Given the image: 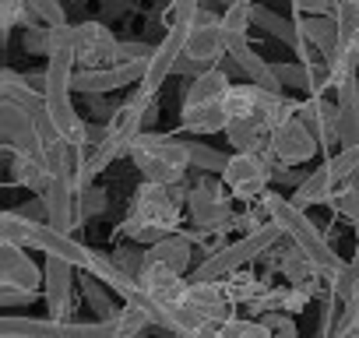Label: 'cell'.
<instances>
[{
	"instance_id": "cell-13",
	"label": "cell",
	"mask_w": 359,
	"mask_h": 338,
	"mask_svg": "<svg viewBox=\"0 0 359 338\" xmlns=\"http://www.w3.org/2000/svg\"><path fill=\"white\" fill-rule=\"evenodd\" d=\"M187 57L198 60L201 67H215L226 60V29L222 18L201 11L194 18V25L187 29Z\"/></svg>"
},
{
	"instance_id": "cell-12",
	"label": "cell",
	"mask_w": 359,
	"mask_h": 338,
	"mask_svg": "<svg viewBox=\"0 0 359 338\" xmlns=\"http://www.w3.org/2000/svg\"><path fill=\"white\" fill-rule=\"evenodd\" d=\"M46 282V271L32 261V254L18 243H0V289H22L39 292Z\"/></svg>"
},
{
	"instance_id": "cell-6",
	"label": "cell",
	"mask_w": 359,
	"mask_h": 338,
	"mask_svg": "<svg viewBox=\"0 0 359 338\" xmlns=\"http://www.w3.org/2000/svg\"><path fill=\"white\" fill-rule=\"evenodd\" d=\"M187 194L184 184L180 187H165V184H141L130 198V215L134 222H144V226H158V229H169V233H180L184 226V208H187Z\"/></svg>"
},
{
	"instance_id": "cell-29",
	"label": "cell",
	"mask_w": 359,
	"mask_h": 338,
	"mask_svg": "<svg viewBox=\"0 0 359 338\" xmlns=\"http://www.w3.org/2000/svg\"><path fill=\"white\" fill-rule=\"evenodd\" d=\"M222 285H226V292H229V299L236 303V306H250L271 282H264V278H257L250 268H240V271H233V275H226L222 278Z\"/></svg>"
},
{
	"instance_id": "cell-7",
	"label": "cell",
	"mask_w": 359,
	"mask_h": 338,
	"mask_svg": "<svg viewBox=\"0 0 359 338\" xmlns=\"http://www.w3.org/2000/svg\"><path fill=\"white\" fill-rule=\"evenodd\" d=\"M0 334L4 338H116L113 320H95V324H81V320H36V317H4L0 320Z\"/></svg>"
},
{
	"instance_id": "cell-26",
	"label": "cell",
	"mask_w": 359,
	"mask_h": 338,
	"mask_svg": "<svg viewBox=\"0 0 359 338\" xmlns=\"http://www.w3.org/2000/svg\"><path fill=\"white\" fill-rule=\"evenodd\" d=\"M334 187H338V180L331 177V169L320 165V169H313L310 177H303V180L296 184V191H292V205L303 208V212L313 208V205H331Z\"/></svg>"
},
{
	"instance_id": "cell-8",
	"label": "cell",
	"mask_w": 359,
	"mask_h": 338,
	"mask_svg": "<svg viewBox=\"0 0 359 338\" xmlns=\"http://www.w3.org/2000/svg\"><path fill=\"white\" fill-rule=\"evenodd\" d=\"M317 148H320L317 134L303 123V116H292V120H285L282 127H275L268 134V148L261 155L271 162L275 173H282V169H289V165L310 162L317 155Z\"/></svg>"
},
{
	"instance_id": "cell-32",
	"label": "cell",
	"mask_w": 359,
	"mask_h": 338,
	"mask_svg": "<svg viewBox=\"0 0 359 338\" xmlns=\"http://www.w3.org/2000/svg\"><path fill=\"white\" fill-rule=\"evenodd\" d=\"M187 148H191V169H201L205 177H222L226 173L229 158L222 151H215V148H208L201 141H187Z\"/></svg>"
},
{
	"instance_id": "cell-23",
	"label": "cell",
	"mask_w": 359,
	"mask_h": 338,
	"mask_svg": "<svg viewBox=\"0 0 359 338\" xmlns=\"http://www.w3.org/2000/svg\"><path fill=\"white\" fill-rule=\"evenodd\" d=\"M85 271H88V275H95L102 285H109V289H113V292H116L123 303H137V299H141V285H137V278H134V275H127V271H123V268H120L113 257L95 254V257H92V264H88Z\"/></svg>"
},
{
	"instance_id": "cell-45",
	"label": "cell",
	"mask_w": 359,
	"mask_h": 338,
	"mask_svg": "<svg viewBox=\"0 0 359 338\" xmlns=\"http://www.w3.org/2000/svg\"><path fill=\"white\" fill-rule=\"evenodd\" d=\"M310 299H313L310 289H303V285H289V289H285V299H282V310H285V313H299V310L310 306Z\"/></svg>"
},
{
	"instance_id": "cell-25",
	"label": "cell",
	"mask_w": 359,
	"mask_h": 338,
	"mask_svg": "<svg viewBox=\"0 0 359 338\" xmlns=\"http://www.w3.org/2000/svg\"><path fill=\"white\" fill-rule=\"evenodd\" d=\"M148 264H165L176 275H187V268L194 264V240L187 233H172L162 243L148 247Z\"/></svg>"
},
{
	"instance_id": "cell-35",
	"label": "cell",
	"mask_w": 359,
	"mask_h": 338,
	"mask_svg": "<svg viewBox=\"0 0 359 338\" xmlns=\"http://www.w3.org/2000/svg\"><path fill=\"white\" fill-rule=\"evenodd\" d=\"M120 233H123V236H127L130 243H137V247H155V243H162L165 236H172L169 229H158V226H144V222H134V219H123Z\"/></svg>"
},
{
	"instance_id": "cell-37",
	"label": "cell",
	"mask_w": 359,
	"mask_h": 338,
	"mask_svg": "<svg viewBox=\"0 0 359 338\" xmlns=\"http://www.w3.org/2000/svg\"><path fill=\"white\" fill-rule=\"evenodd\" d=\"M331 212L341 215V219H348V222H359V187L341 184L334 191V198H331Z\"/></svg>"
},
{
	"instance_id": "cell-40",
	"label": "cell",
	"mask_w": 359,
	"mask_h": 338,
	"mask_svg": "<svg viewBox=\"0 0 359 338\" xmlns=\"http://www.w3.org/2000/svg\"><path fill=\"white\" fill-rule=\"evenodd\" d=\"M338 144H359V106H338Z\"/></svg>"
},
{
	"instance_id": "cell-20",
	"label": "cell",
	"mask_w": 359,
	"mask_h": 338,
	"mask_svg": "<svg viewBox=\"0 0 359 338\" xmlns=\"http://www.w3.org/2000/svg\"><path fill=\"white\" fill-rule=\"evenodd\" d=\"M338 113H341L338 102L327 99V95H310V99L299 102V116L317 134L320 144H334L338 141Z\"/></svg>"
},
{
	"instance_id": "cell-10",
	"label": "cell",
	"mask_w": 359,
	"mask_h": 338,
	"mask_svg": "<svg viewBox=\"0 0 359 338\" xmlns=\"http://www.w3.org/2000/svg\"><path fill=\"white\" fill-rule=\"evenodd\" d=\"M120 57V39L106 22L74 25V60L78 67H113Z\"/></svg>"
},
{
	"instance_id": "cell-18",
	"label": "cell",
	"mask_w": 359,
	"mask_h": 338,
	"mask_svg": "<svg viewBox=\"0 0 359 338\" xmlns=\"http://www.w3.org/2000/svg\"><path fill=\"white\" fill-rule=\"evenodd\" d=\"M50 215V226L71 233L78 229V191H74V177H53L50 187L39 194Z\"/></svg>"
},
{
	"instance_id": "cell-47",
	"label": "cell",
	"mask_w": 359,
	"mask_h": 338,
	"mask_svg": "<svg viewBox=\"0 0 359 338\" xmlns=\"http://www.w3.org/2000/svg\"><path fill=\"white\" fill-rule=\"evenodd\" d=\"M338 0H292L296 15H331Z\"/></svg>"
},
{
	"instance_id": "cell-52",
	"label": "cell",
	"mask_w": 359,
	"mask_h": 338,
	"mask_svg": "<svg viewBox=\"0 0 359 338\" xmlns=\"http://www.w3.org/2000/svg\"><path fill=\"white\" fill-rule=\"evenodd\" d=\"M222 4H226V8H229V4H236V0H222Z\"/></svg>"
},
{
	"instance_id": "cell-49",
	"label": "cell",
	"mask_w": 359,
	"mask_h": 338,
	"mask_svg": "<svg viewBox=\"0 0 359 338\" xmlns=\"http://www.w3.org/2000/svg\"><path fill=\"white\" fill-rule=\"evenodd\" d=\"M25 219H36V222H50V215H46V205H43V198H36L32 205H22L18 208Z\"/></svg>"
},
{
	"instance_id": "cell-39",
	"label": "cell",
	"mask_w": 359,
	"mask_h": 338,
	"mask_svg": "<svg viewBox=\"0 0 359 338\" xmlns=\"http://www.w3.org/2000/svg\"><path fill=\"white\" fill-rule=\"evenodd\" d=\"M106 205H109L106 191L92 184L85 194H78V226H81L85 219H95V215H102V212H106Z\"/></svg>"
},
{
	"instance_id": "cell-31",
	"label": "cell",
	"mask_w": 359,
	"mask_h": 338,
	"mask_svg": "<svg viewBox=\"0 0 359 338\" xmlns=\"http://www.w3.org/2000/svg\"><path fill=\"white\" fill-rule=\"evenodd\" d=\"M78 285H81V292H85L88 306L99 313V320H109V317H116V310H113V299H109L106 285H102L95 275H88V271H78Z\"/></svg>"
},
{
	"instance_id": "cell-3",
	"label": "cell",
	"mask_w": 359,
	"mask_h": 338,
	"mask_svg": "<svg viewBox=\"0 0 359 338\" xmlns=\"http://www.w3.org/2000/svg\"><path fill=\"white\" fill-rule=\"evenodd\" d=\"M130 162H134V169L141 173V180L180 187V184H184V177H187V169H191V148H187V141H180L172 134L144 130L130 144Z\"/></svg>"
},
{
	"instance_id": "cell-22",
	"label": "cell",
	"mask_w": 359,
	"mask_h": 338,
	"mask_svg": "<svg viewBox=\"0 0 359 338\" xmlns=\"http://www.w3.org/2000/svg\"><path fill=\"white\" fill-rule=\"evenodd\" d=\"M8 155V184L11 187H25L32 194H43L50 187V165L36 155H15V151H4Z\"/></svg>"
},
{
	"instance_id": "cell-48",
	"label": "cell",
	"mask_w": 359,
	"mask_h": 338,
	"mask_svg": "<svg viewBox=\"0 0 359 338\" xmlns=\"http://www.w3.org/2000/svg\"><path fill=\"white\" fill-rule=\"evenodd\" d=\"M36 299V292H22V289H0V306L11 310V306H29Z\"/></svg>"
},
{
	"instance_id": "cell-16",
	"label": "cell",
	"mask_w": 359,
	"mask_h": 338,
	"mask_svg": "<svg viewBox=\"0 0 359 338\" xmlns=\"http://www.w3.org/2000/svg\"><path fill=\"white\" fill-rule=\"evenodd\" d=\"M43 271H46V282H43V296H46V310H50V317H57V320H67V313H71V306H74V264H67V261H60V257H46V264H43Z\"/></svg>"
},
{
	"instance_id": "cell-17",
	"label": "cell",
	"mask_w": 359,
	"mask_h": 338,
	"mask_svg": "<svg viewBox=\"0 0 359 338\" xmlns=\"http://www.w3.org/2000/svg\"><path fill=\"white\" fill-rule=\"evenodd\" d=\"M229 88H233V81H229V71H226L222 64L201 71L198 78L187 81L184 109H180V116H191V113H198V109H208V106H215V102H226Z\"/></svg>"
},
{
	"instance_id": "cell-27",
	"label": "cell",
	"mask_w": 359,
	"mask_h": 338,
	"mask_svg": "<svg viewBox=\"0 0 359 338\" xmlns=\"http://www.w3.org/2000/svg\"><path fill=\"white\" fill-rule=\"evenodd\" d=\"M268 123L261 116L250 120H229L226 127V141L233 144V151H264L268 148Z\"/></svg>"
},
{
	"instance_id": "cell-1",
	"label": "cell",
	"mask_w": 359,
	"mask_h": 338,
	"mask_svg": "<svg viewBox=\"0 0 359 338\" xmlns=\"http://www.w3.org/2000/svg\"><path fill=\"white\" fill-rule=\"evenodd\" d=\"M261 208H264L268 222H275V226L292 240V247H299V250L317 264V271H320L327 282L348 268V264L331 250V243L324 240V233L317 229V222H310V215H306L303 208H296V205H292V198H282V194L268 191V194L261 198Z\"/></svg>"
},
{
	"instance_id": "cell-51",
	"label": "cell",
	"mask_w": 359,
	"mask_h": 338,
	"mask_svg": "<svg viewBox=\"0 0 359 338\" xmlns=\"http://www.w3.org/2000/svg\"><path fill=\"white\" fill-rule=\"evenodd\" d=\"M348 264H352V271L359 275V222H355V254H352V261H348Z\"/></svg>"
},
{
	"instance_id": "cell-11",
	"label": "cell",
	"mask_w": 359,
	"mask_h": 338,
	"mask_svg": "<svg viewBox=\"0 0 359 338\" xmlns=\"http://www.w3.org/2000/svg\"><path fill=\"white\" fill-rule=\"evenodd\" d=\"M187 29H191V25H169V32L162 36V43L155 46V53H151V60H148V71H144L137 92H144V95L155 99L158 88L165 85V78L176 74V60L187 53Z\"/></svg>"
},
{
	"instance_id": "cell-33",
	"label": "cell",
	"mask_w": 359,
	"mask_h": 338,
	"mask_svg": "<svg viewBox=\"0 0 359 338\" xmlns=\"http://www.w3.org/2000/svg\"><path fill=\"white\" fill-rule=\"evenodd\" d=\"M219 338H271V331L261 317H233L219 327Z\"/></svg>"
},
{
	"instance_id": "cell-54",
	"label": "cell",
	"mask_w": 359,
	"mask_h": 338,
	"mask_svg": "<svg viewBox=\"0 0 359 338\" xmlns=\"http://www.w3.org/2000/svg\"><path fill=\"white\" fill-rule=\"evenodd\" d=\"M247 4H254V0H247Z\"/></svg>"
},
{
	"instance_id": "cell-24",
	"label": "cell",
	"mask_w": 359,
	"mask_h": 338,
	"mask_svg": "<svg viewBox=\"0 0 359 338\" xmlns=\"http://www.w3.org/2000/svg\"><path fill=\"white\" fill-rule=\"evenodd\" d=\"M0 102H15L29 113H39V109H46V92H39L29 81V74H18V71L4 67L0 71Z\"/></svg>"
},
{
	"instance_id": "cell-15",
	"label": "cell",
	"mask_w": 359,
	"mask_h": 338,
	"mask_svg": "<svg viewBox=\"0 0 359 338\" xmlns=\"http://www.w3.org/2000/svg\"><path fill=\"white\" fill-rule=\"evenodd\" d=\"M141 285V299L137 303H151V306H172V303H184L187 299V289H191V278L176 275L172 268L165 264H148L137 278Z\"/></svg>"
},
{
	"instance_id": "cell-42",
	"label": "cell",
	"mask_w": 359,
	"mask_h": 338,
	"mask_svg": "<svg viewBox=\"0 0 359 338\" xmlns=\"http://www.w3.org/2000/svg\"><path fill=\"white\" fill-rule=\"evenodd\" d=\"M275 74H278L282 88H299V92H310L306 64H275Z\"/></svg>"
},
{
	"instance_id": "cell-2",
	"label": "cell",
	"mask_w": 359,
	"mask_h": 338,
	"mask_svg": "<svg viewBox=\"0 0 359 338\" xmlns=\"http://www.w3.org/2000/svg\"><path fill=\"white\" fill-rule=\"evenodd\" d=\"M0 243H18L25 250H39L46 257H60L67 264H74L78 271H85L95 257V250H88L85 243H78L71 233L50 226V222H36V219H25L18 208L0 215Z\"/></svg>"
},
{
	"instance_id": "cell-21",
	"label": "cell",
	"mask_w": 359,
	"mask_h": 338,
	"mask_svg": "<svg viewBox=\"0 0 359 338\" xmlns=\"http://www.w3.org/2000/svg\"><path fill=\"white\" fill-rule=\"evenodd\" d=\"M296 29L324 60L341 46V29H338L334 15H296Z\"/></svg>"
},
{
	"instance_id": "cell-19",
	"label": "cell",
	"mask_w": 359,
	"mask_h": 338,
	"mask_svg": "<svg viewBox=\"0 0 359 338\" xmlns=\"http://www.w3.org/2000/svg\"><path fill=\"white\" fill-rule=\"evenodd\" d=\"M187 303H191L205 320H215V324H226V320L236 317V303L229 299V292H226L222 282H191Z\"/></svg>"
},
{
	"instance_id": "cell-44",
	"label": "cell",
	"mask_w": 359,
	"mask_h": 338,
	"mask_svg": "<svg viewBox=\"0 0 359 338\" xmlns=\"http://www.w3.org/2000/svg\"><path fill=\"white\" fill-rule=\"evenodd\" d=\"M201 15L198 0H169V11H165V22L169 25H194V18Z\"/></svg>"
},
{
	"instance_id": "cell-9",
	"label": "cell",
	"mask_w": 359,
	"mask_h": 338,
	"mask_svg": "<svg viewBox=\"0 0 359 338\" xmlns=\"http://www.w3.org/2000/svg\"><path fill=\"white\" fill-rule=\"evenodd\" d=\"M271 173L275 169H271V162L261 151H233L226 173H222V184H226V191L236 201H254V198L268 194Z\"/></svg>"
},
{
	"instance_id": "cell-41",
	"label": "cell",
	"mask_w": 359,
	"mask_h": 338,
	"mask_svg": "<svg viewBox=\"0 0 359 338\" xmlns=\"http://www.w3.org/2000/svg\"><path fill=\"white\" fill-rule=\"evenodd\" d=\"M29 8L46 29L50 25H67V11H64L60 0H29Z\"/></svg>"
},
{
	"instance_id": "cell-34",
	"label": "cell",
	"mask_w": 359,
	"mask_h": 338,
	"mask_svg": "<svg viewBox=\"0 0 359 338\" xmlns=\"http://www.w3.org/2000/svg\"><path fill=\"white\" fill-rule=\"evenodd\" d=\"M250 25H254V4H247V0H236V4L226 8V15H222L226 36H247Z\"/></svg>"
},
{
	"instance_id": "cell-53",
	"label": "cell",
	"mask_w": 359,
	"mask_h": 338,
	"mask_svg": "<svg viewBox=\"0 0 359 338\" xmlns=\"http://www.w3.org/2000/svg\"><path fill=\"white\" fill-rule=\"evenodd\" d=\"M348 4H355V8H359V0H348Z\"/></svg>"
},
{
	"instance_id": "cell-14",
	"label": "cell",
	"mask_w": 359,
	"mask_h": 338,
	"mask_svg": "<svg viewBox=\"0 0 359 338\" xmlns=\"http://www.w3.org/2000/svg\"><path fill=\"white\" fill-rule=\"evenodd\" d=\"M148 64H113V67H78L74 74V92L85 95H106L123 85H141Z\"/></svg>"
},
{
	"instance_id": "cell-28",
	"label": "cell",
	"mask_w": 359,
	"mask_h": 338,
	"mask_svg": "<svg viewBox=\"0 0 359 338\" xmlns=\"http://www.w3.org/2000/svg\"><path fill=\"white\" fill-rule=\"evenodd\" d=\"M264 99H268V88L247 81V85H233L229 95H226V113L229 120H250V116H261L264 109Z\"/></svg>"
},
{
	"instance_id": "cell-30",
	"label": "cell",
	"mask_w": 359,
	"mask_h": 338,
	"mask_svg": "<svg viewBox=\"0 0 359 338\" xmlns=\"http://www.w3.org/2000/svg\"><path fill=\"white\" fill-rule=\"evenodd\" d=\"M254 25L264 29L271 39L292 46V50L299 46V29H296V22H285V18H278L275 11H268V8H254Z\"/></svg>"
},
{
	"instance_id": "cell-50",
	"label": "cell",
	"mask_w": 359,
	"mask_h": 338,
	"mask_svg": "<svg viewBox=\"0 0 359 338\" xmlns=\"http://www.w3.org/2000/svg\"><path fill=\"white\" fill-rule=\"evenodd\" d=\"M201 71H208V67H201V64H198V60H191L187 53L176 60V74H191V78H198Z\"/></svg>"
},
{
	"instance_id": "cell-4",
	"label": "cell",
	"mask_w": 359,
	"mask_h": 338,
	"mask_svg": "<svg viewBox=\"0 0 359 338\" xmlns=\"http://www.w3.org/2000/svg\"><path fill=\"white\" fill-rule=\"evenodd\" d=\"M278 236H285V233H282L275 222H268L264 229L247 233V236H240L236 243H219V247L194 268L191 282H222L226 275H233V271L247 268L250 261H257L261 254H268V250L278 243Z\"/></svg>"
},
{
	"instance_id": "cell-46",
	"label": "cell",
	"mask_w": 359,
	"mask_h": 338,
	"mask_svg": "<svg viewBox=\"0 0 359 338\" xmlns=\"http://www.w3.org/2000/svg\"><path fill=\"white\" fill-rule=\"evenodd\" d=\"M25 50L29 53H43L46 57V50H50V39H46V25H32V29H25Z\"/></svg>"
},
{
	"instance_id": "cell-36",
	"label": "cell",
	"mask_w": 359,
	"mask_h": 338,
	"mask_svg": "<svg viewBox=\"0 0 359 338\" xmlns=\"http://www.w3.org/2000/svg\"><path fill=\"white\" fill-rule=\"evenodd\" d=\"M113 261L127 271V275H134V278H141V271L148 268V247H137V243H130V247H120V250H113Z\"/></svg>"
},
{
	"instance_id": "cell-38",
	"label": "cell",
	"mask_w": 359,
	"mask_h": 338,
	"mask_svg": "<svg viewBox=\"0 0 359 338\" xmlns=\"http://www.w3.org/2000/svg\"><path fill=\"white\" fill-rule=\"evenodd\" d=\"M327 169H331V177L338 180V184H345L355 169H359V144H348V148H341L331 162H324Z\"/></svg>"
},
{
	"instance_id": "cell-43",
	"label": "cell",
	"mask_w": 359,
	"mask_h": 338,
	"mask_svg": "<svg viewBox=\"0 0 359 338\" xmlns=\"http://www.w3.org/2000/svg\"><path fill=\"white\" fill-rule=\"evenodd\" d=\"M261 320L268 324L271 338H299V327L292 320V313H282V310H271V313H261Z\"/></svg>"
},
{
	"instance_id": "cell-5",
	"label": "cell",
	"mask_w": 359,
	"mask_h": 338,
	"mask_svg": "<svg viewBox=\"0 0 359 338\" xmlns=\"http://www.w3.org/2000/svg\"><path fill=\"white\" fill-rule=\"evenodd\" d=\"M229 201H233V194L226 191V184H219L215 177H201V180L191 187V194H187V212H191L194 229H180V233H187L191 240L226 233V229L236 222Z\"/></svg>"
}]
</instances>
